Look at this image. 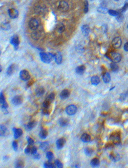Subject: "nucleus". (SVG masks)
I'll return each mask as SVG.
<instances>
[{
  "label": "nucleus",
  "mask_w": 128,
  "mask_h": 168,
  "mask_svg": "<svg viewBox=\"0 0 128 168\" xmlns=\"http://www.w3.org/2000/svg\"><path fill=\"white\" fill-rule=\"evenodd\" d=\"M41 61L45 64H49L54 58V55L50 53L42 52L40 54Z\"/></svg>",
  "instance_id": "f257e3e1"
},
{
  "label": "nucleus",
  "mask_w": 128,
  "mask_h": 168,
  "mask_svg": "<svg viewBox=\"0 0 128 168\" xmlns=\"http://www.w3.org/2000/svg\"><path fill=\"white\" fill-rule=\"evenodd\" d=\"M110 138L112 140L113 144L115 145H119L121 142V134L119 132L112 133L110 136Z\"/></svg>",
  "instance_id": "f03ea898"
},
{
  "label": "nucleus",
  "mask_w": 128,
  "mask_h": 168,
  "mask_svg": "<svg viewBox=\"0 0 128 168\" xmlns=\"http://www.w3.org/2000/svg\"><path fill=\"white\" fill-rule=\"evenodd\" d=\"M109 57L110 60L113 62L117 63L119 62L121 60V56L120 54L117 52H111L110 54Z\"/></svg>",
  "instance_id": "7ed1b4c3"
},
{
  "label": "nucleus",
  "mask_w": 128,
  "mask_h": 168,
  "mask_svg": "<svg viewBox=\"0 0 128 168\" xmlns=\"http://www.w3.org/2000/svg\"><path fill=\"white\" fill-rule=\"evenodd\" d=\"M77 108L75 105H70L67 107L65 109V112L68 115L72 116L76 114Z\"/></svg>",
  "instance_id": "20e7f679"
},
{
  "label": "nucleus",
  "mask_w": 128,
  "mask_h": 168,
  "mask_svg": "<svg viewBox=\"0 0 128 168\" xmlns=\"http://www.w3.org/2000/svg\"><path fill=\"white\" fill-rule=\"evenodd\" d=\"M58 9L59 11L62 12H67L69 9V4L66 1H61L59 3Z\"/></svg>",
  "instance_id": "39448f33"
},
{
  "label": "nucleus",
  "mask_w": 128,
  "mask_h": 168,
  "mask_svg": "<svg viewBox=\"0 0 128 168\" xmlns=\"http://www.w3.org/2000/svg\"><path fill=\"white\" fill-rule=\"evenodd\" d=\"M29 28L32 30H36L38 27L39 23L38 20L35 18H32L29 22Z\"/></svg>",
  "instance_id": "423d86ee"
},
{
  "label": "nucleus",
  "mask_w": 128,
  "mask_h": 168,
  "mask_svg": "<svg viewBox=\"0 0 128 168\" xmlns=\"http://www.w3.org/2000/svg\"><path fill=\"white\" fill-rule=\"evenodd\" d=\"M20 77L23 81H28L30 79L31 76L29 72L26 70H21L20 73Z\"/></svg>",
  "instance_id": "0eeeda50"
},
{
  "label": "nucleus",
  "mask_w": 128,
  "mask_h": 168,
  "mask_svg": "<svg viewBox=\"0 0 128 168\" xmlns=\"http://www.w3.org/2000/svg\"><path fill=\"white\" fill-rule=\"evenodd\" d=\"M23 101V97L20 95H17L14 97L12 99V103L15 106L21 104Z\"/></svg>",
  "instance_id": "6e6552de"
},
{
  "label": "nucleus",
  "mask_w": 128,
  "mask_h": 168,
  "mask_svg": "<svg viewBox=\"0 0 128 168\" xmlns=\"http://www.w3.org/2000/svg\"><path fill=\"white\" fill-rule=\"evenodd\" d=\"M10 43L14 47L16 50L19 48V45L20 44V41L19 37L17 35L12 36L10 40Z\"/></svg>",
  "instance_id": "1a4fd4ad"
},
{
  "label": "nucleus",
  "mask_w": 128,
  "mask_h": 168,
  "mask_svg": "<svg viewBox=\"0 0 128 168\" xmlns=\"http://www.w3.org/2000/svg\"><path fill=\"white\" fill-rule=\"evenodd\" d=\"M122 44L121 39L118 37H115L112 40V44L113 48L115 49H118L120 48Z\"/></svg>",
  "instance_id": "9d476101"
},
{
  "label": "nucleus",
  "mask_w": 128,
  "mask_h": 168,
  "mask_svg": "<svg viewBox=\"0 0 128 168\" xmlns=\"http://www.w3.org/2000/svg\"><path fill=\"white\" fill-rule=\"evenodd\" d=\"M66 143V139L64 138H61L58 139L56 142V147L57 149L58 150L62 149L64 147Z\"/></svg>",
  "instance_id": "9b49d317"
},
{
  "label": "nucleus",
  "mask_w": 128,
  "mask_h": 168,
  "mask_svg": "<svg viewBox=\"0 0 128 168\" xmlns=\"http://www.w3.org/2000/svg\"><path fill=\"white\" fill-rule=\"evenodd\" d=\"M12 130L14 132V137L15 139H18L23 135V131L21 128L14 127L12 128Z\"/></svg>",
  "instance_id": "f8f14e48"
},
{
  "label": "nucleus",
  "mask_w": 128,
  "mask_h": 168,
  "mask_svg": "<svg viewBox=\"0 0 128 168\" xmlns=\"http://www.w3.org/2000/svg\"><path fill=\"white\" fill-rule=\"evenodd\" d=\"M8 14L11 19H16L19 15V12L17 10L14 8H11L8 10Z\"/></svg>",
  "instance_id": "ddd939ff"
},
{
  "label": "nucleus",
  "mask_w": 128,
  "mask_h": 168,
  "mask_svg": "<svg viewBox=\"0 0 128 168\" xmlns=\"http://www.w3.org/2000/svg\"><path fill=\"white\" fill-rule=\"evenodd\" d=\"M70 93L69 90L65 89L61 92L60 94V97L61 99H65L69 98L70 96Z\"/></svg>",
  "instance_id": "4468645a"
},
{
  "label": "nucleus",
  "mask_w": 128,
  "mask_h": 168,
  "mask_svg": "<svg viewBox=\"0 0 128 168\" xmlns=\"http://www.w3.org/2000/svg\"><path fill=\"white\" fill-rule=\"evenodd\" d=\"M90 28L88 25H84L81 27V31L83 35L85 36H87L88 35L90 32Z\"/></svg>",
  "instance_id": "2eb2a0df"
},
{
  "label": "nucleus",
  "mask_w": 128,
  "mask_h": 168,
  "mask_svg": "<svg viewBox=\"0 0 128 168\" xmlns=\"http://www.w3.org/2000/svg\"><path fill=\"white\" fill-rule=\"evenodd\" d=\"M58 122L60 126L61 127H66L69 124V120L67 118H61L59 119Z\"/></svg>",
  "instance_id": "dca6fc26"
},
{
  "label": "nucleus",
  "mask_w": 128,
  "mask_h": 168,
  "mask_svg": "<svg viewBox=\"0 0 128 168\" xmlns=\"http://www.w3.org/2000/svg\"><path fill=\"white\" fill-rule=\"evenodd\" d=\"M45 89L42 86H40L37 88L35 91L36 95L37 97H41L44 95L45 93Z\"/></svg>",
  "instance_id": "f3484780"
},
{
  "label": "nucleus",
  "mask_w": 128,
  "mask_h": 168,
  "mask_svg": "<svg viewBox=\"0 0 128 168\" xmlns=\"http://www.w3.org/2000/svg\"><path fill=\"white\" fill-rule=\"evenodd\" d=\"M14 166L16 168H23L25 166V162L21 159H19L15 162Z\"/></svg>",
  "instance_id": "a211bd4d"
},
{
  "label": "nucleus",
  "mask_w": 128,
  "mask_h": 168,
  "mask_svg": "<svg viewBox=\"0 0 128 168\" xmlns=\"http://www.w3.org/2000/svg\"><path fill=\"white\" fill-rule=\"evenodd\" d=\"M80 139L84 143H87L91 141V137L90 135L85 133L82 135L81 136Z\"/></svg>",
  "instance_id": "6ab92c4d"
},
{
  "label": "nucleus",
  "mask_w": 128,
  "mask_h": 168,
  "mask_svg": "<svg viewBox=\"0 0 128 168\" xmlns=\"http://www.w3.org/2000/svg\"><path fill=\"white\" fill-rule=\"evenodd\" d=\"M86 67L84 65H82L78 66L75 69V72L78 75H81L85 71Z\"/></svg>",
  "instance_id": "aec40b11"
},
{
  "label": "nucleus",
  "mask_w": 128,
  "mask_h": 168,
  "mask_svg": "<svg viewBox=\"0 0 128 168\" xmlns=\"http://www.w3.org/2000/svg\"><path fill=\"white\" fill-rule=\"evenodd\" d=\"M54 59L56 63L57 64H59L62 62V56L61 53L58 52L54 55Z\"/></svg>",
  "instance_id": "412c9836"
},
{
  "label": "nucleus",
  "mask_w": 128,
  "mask_h": 168,
  "mask_svg": "<svg viewBox=\"0 0 128 168\" xmlns=\"http://www.w3.org/2000/svg\"><path fill=\"white\" fill-rule=\"evenodd\" d=\"M41 36V33L39 31L35 30L31 34V37L33 40H38L40 39Z\"/></svg>",
  "instance_id": "4be33fe9"
},
{
  "label": "nucleus",
  "mask_w": 128,
  "mask_h": 168,
  "mask_svg": "<svg viewBox=\"0 0 128 168\" xmlns=\"http://www.w3.org/2000/svg\"><path fill=\"white\" fill-rule=\"evenodd\" d=\"M48 135V132L46 130L43 129L41 130L39 133V136L42 139H45Z\"/></svg>",
  "instance_id": "5701e85b"
},
{
  "label": "nucleus",
  "mask_w": 128,
  "mask_h": 168,
  "mask_svg": "<svg viewBox=\"0 0 128 168\" xmlns=\"http://www.w3.org/2000/svg\"><path fill=\"white\" fill-rule=\"evenodd\" d=\"M8 132V129L3 124L0 125V136H5L6 135Z\"/></svg>",
  "instance_id": "b1692460"
},
{
  "label": "nucleus",
  "mask_w": 128,
  "mask_h": 168,
  "mask_svg": "<svg viewBox=\"0 0 128 168\" xmlns=\"http://www.w3.org/2000/svg\"><path fill=\"white\" fill-rule=\"evenodd\" d=\"M91 84L93 85H97L100 82V79L97 76H93L91 78Z\"/></svg>",
  "instance_id": "393cba45"
},
{
  "label": "nucleus",
  "mask_w": 128,
  "mask_h": 168,
  "mask_svg": "<svg viewBox=\"0 0 128 168\" xmlns=\"http://www.w3.org/2000/svg\"><path fill=\"white\" fill-rule=\"evenodd\" d=\"M110 158L114 162H117L120 159V157L119 155L114 153H112L109 155Z\"/></svg>",
  "instance_id": "a878e982"
},
{
  "label": "nucleus",
  "mask_w": 128,
  "mask_h": 168,
  "mask_svg": "<svg viewBox=\"0 0 128 168\" xmlns=\"http://www.w3.org/2000/svg\"><path fill=\"white\" fill-rule=\"evenodd\" d=\"M16 66L14 64H12L9 66L7 69L6 74L8 76H10L15 71Z\"/></svg>",
  "instance_id": "bb28decb"
},
{
  "label": "nucleus",
  "mask_w": 128,
  "mask_h": 168,
  "mask_svg": "<svg viewBox=\"0 0 128 168\" xmlns=\"http://www.w3.org/2000/svg\"><path fill=\"white\" fill-rule=\"evenodd\" d=\"M103 80L104 82L106 83H107L110 81L111 80L110 74L108 72L104 73L103 77Z\"/></svg>",
  "instance_id": "cd10ccee"
},
{
  "label": "nucleus",
  "mask_w": 128,
  "mask_h": 168,
  "mask_svg": "<svg viewBox=\"0 0 128 168\" xmlns=\"http://www.w3.org/2000/svg\"><path fill=\"white\" fill-rule=\"evenodd\" d=\"M44 9L45 8L43 6H37L35 9V12L36 13L38 14H42L44 13Z\"/></svg>",
  "instance_id": "c85d7f7f"
},
{
  "label": "nucleus",
  "mask_w": 128,
  "mask_h": 168,
  "mask_svg": "<svg viewBox=\"0 0 128 168\" xmlns=\"http://www.w3.org/2000/svg\"><path fill=\"white\" fill-rule=\"evenodd\" d=\"M49 144L48 142H42L40 144V148L43 151H46L48 149Z\"/></svg>",
  "instance_id": "c756f323"
},
{
  "label": "nucleus",
  "mask_w": 128,
  "mask_h": 168,
  "mask_svg": "<svg viewBox=\"0 0 128 168\" xmlns=\"http://www.w3.org/2000/svg\"><path fill=\"white\" fill-rule=\"evenodd\" d=\"M56 29L58 33H63L65 30V25L62 23H59L57 25Z\"/></svg>",
  "instance_id": "7c9ffc66"
},
{
  "label": "nucleus",
  "mask_w": 128,
  "mask_h": 168,
  "mask_svg": "<svg viewBox=\"0 0 128 168\" xmlns=\"http://www.w3.org/2000/svg\"><path fill=\"white\" fill-rule=\"evenodd\" d=\"M90 164L92 167H96L100 165V162L98 159L94 158L91 160Z\"/></svg>",
  "instance_id": "2f4dec72"
},
{
  "label": "nucleus",
  "mask_w": 128,
  "mask_h": 168,
  "mask_svg": "<svg viewBox=\"0 0 128 168\" xmlns=\"http://www.w3.org/2000/svg\"><path fill=\"white\" fill-rule=\"evenodd\" d=\"M36 124H37V122H36L35 121H31V122H29L27 125V128L28 129L30 130H32V129H33V128L35 127Z\"/></svg>",
  "instance_id": "473e14b6"
},
{
  "label": "nucleus",
  "mask_w": 128,
  "mask_h": 168,
  "mask_svg": "<svg viewBox=\"0 0 128 168\" xmlns=\"http://www.w3.org/2000/svg\"><path fill=\"white\" fill-rule=\"evenodd\" d=\"M44 167L46 168H55V165L51 162L50 161L46 162L44 164Z\"/></svg>",
  "instance_id": "72a5a7b5"
},
{
  "label": "nucleus",
  "mask_w": 128,
  "mask_h": 168,
  "mask_svg": "<svg viewBox=\"0 0 128 168\" xmlns=\"http://www.w3.org/2000/svg\"><path fill=\"white\" fill-rule=\"evenodd\" d=\"M111 69L112 70L113 72H116L118 70L119 67L117 64L113 62L110 65Z\"/></svg>",
  "instance_id": "f704fd0d"
},
{
  "label": "nucleus",
  "mask_w": 128,
  "mask_h": 168,
  "mask_svg": "<svg viewBox=\"0 0 128 168\" xmlns=\"http://www.w3.org/2000/svg\"><path fill=\"white\" fill-rule=\"evenodd\" d=\"M93 151L92 149L89 147H86L84 150L85 154L88 156H91L93 153Z\"/></svg>",
  "instance_id": "c9c22d12"
},
{
  "label": "nucleus",
  "mask_w": 128,
  "mask_h": 168,
  "mask_svg": "<svg viewBox=\"0 0 128 168\" xmlns=\"http://www.w3.org/2000/svg\"><path fill=\"white\" fill-rule=\"evenodd\" d=\"M46 157L48 159V161H51L53 159L54 157V154L52 151H48L47 152L46 154Z\"/></svg>",
  "instance_id": "e433bc0d"
},
{
  "label": "nucleus",
  "mask_w": 128,
  "mask_h": 168,
  "mask_svg": "<svg viewBox=\"0 0 128 168\" xmlns=\"http://www.w3.org/2000/svg\"><path fill=\"white\" fill-rule=\"evenodd\" d=\"M0 26H1V28L2 29L5 30V31L9 30L10 28V25L8 23H3L1 24Z\"/></svg>",
  "instance_id": "4c0bfd02"
},
{
  "label": "nucleus",
  "mask_w": 128,
  "mask_h": 168,
  "mask_svg": "<svg viewBox=\"0 0 128 168\" xmlns=\"http://www.w3.org/2000/svg\"><path fill=\"white\" fill-rule=\"evenodd\" d=\"M55 97V95L54 93H52L49 94V95L48 96L46 99H48V100L50 101L52 103V102H53L54 100Z\"/></svg>",
  "instance_id": "58836bf2"
},
{
  "label": "nucleus",
  "mask_w": 128,
  "mask_h": 168,
  "mask_svg": "<svg viewBox=\"0 0 128 168\" xmlns=\"http://www.w3.org/2000/svg\"><path fill=\"white\" fill-rule=\"evenodd\" d=\"M97 11L99 12H100L101 13L106 14L108 12L107 9L105 7H98L97 8Z\"/></svg>",
  "instance_id": "ea45409f"
},
{
  "label": "nucleus",
  "mask_w": 128,
  "mask_h": 168,
  "mask_svg": "<svg viewBox=\"0 0 128 168\" xmlns=\"http://www.w3.org/2000/svg\"><path fill=\"white\" fill-rule=\"evenodd\" d=\"M54 164L58 168H62L63 167V164L59 159H56L54 161Z\"/></svg>",
  "instance_id": "a19ab883"
},
{
  "label": "nucleus",
  "mask_w": 128,
  "mask_h": 168,
  "mask_svg": "<svg viewBox=\"0 0 128 168\" xmlns=\"http://www.w3.org/2000/svg\"><path fill=\"white\" fill-rule=\"evenodd\" d=\"M128 97V91H127L125 93H122L120 95V97L119 98V100L120 101H123L125 100L127 97Z\"/></svg>",
  "instance_id": "79ce46f5"
},
{
  "label": "nucleus",
  "mask_w": 128,
  "mask_h": 168,
  "mask_svg": "<svg viewBox=\"0 0 128 168\" xmlns=\"http://www.w3.org/2000/svg\"><path fill=\"white\" fill-rule=\"evenodd\" d=\"M51 113V110H50L48 108H44V109H43L42 113L43 114L47 116H48L50 115Z\"/></svg>",
  "instance_id": "37998d69"
},
{
  "label": "nucleus",
  "mask_w": 128,
  "mask_h": 168,
  "mask_svg": "<svg viewBox=\"0 0 128 168\" xmlns=\"http://www.w3.org/2000/svg\"><path fill=\"white\" fill-rule=\"evenodd\" d=\"M119 12V14L117 16V20L118 22H121L124 19V16H123L122 11Z\"/></svg>",
  "instance_id": "c03bdc74"
},
{
  "label": "nucleus",
  "mask_w": 128,
  "mask_h": 168,
  "mask_svg": "<svg viewBox=\"0 0 128 168\" xmlns=\"http://www.w3.org/2000/svg\"><path fill=\"white\" fill-rule=\"evenodd\" d=\"M110 15L113 16H117L118 15L119 12L113 10H109L108 12Z\"/></svg>",
  "instance_id": "a18cd8bd"
},
{
  "label": "nucleus",
  "mask_w": 128,
  "mask_h": 168,
  "mask_svg": "<svg viewBox=\"0 0 128 168\" xmlns=\"http://www.w3.org/2000/svg\"><path fill=\"white\" fill-rule=\"evenodd\" d=\"M27 139L28 145H32L34 144L35 143L34 140H33L32 138L30 137L29 136H27Z\"/></svg>",
  "instance_id": "49530a36"
},
{
  "label": "nucleus",
  "mask_w": 128,
  "mask_h": 168,
  "mask_svg": "<svg viewBox=\"0 0 128 168\" xmlns=\"http://www.w3.org/2000/svg\"><path fill=\"white\" fill-rule=\"evenodd\" d=\"M51 103L50 101L48 100V99H46L43 102V106L44 108H48L50 106Z\"/></svg>",
  "instance_id": "de8ad7c7"
},
{
  "label": "nucleus",
  "mask_w": 128,
  "mask_h": 168,
  "mask_svg": "<svg viewBox=\"0 0 128 168\" xmlns=\"http://www.w3.org/2000/svg\"><path fill=\"white\" fill-rule=\"evenodd\" d=\"M5 101V98L4 93L1 92L0 93V103L1 104H2Z\"/></svg>",
  "instance_id": "09e8293b"
},
{
  "label": "nucleus",
  "mask_w": 128,
  "mask_h": 168,
  "mask_svg": "<svg viewBox=\"0 0 128 168\" xmlns=\"http://www.w3.org/2000/svg\"><path fill=\"white\" fill-rule=\"evenodd\" d=\"M12 148L15 151H17L18 149V143L16 141H14L12 142Z\"/></svg>",
  "instance_id": "8fccbe9b"
},
{
  "label": "nucleus",
  "mask_w": 128,
  "mask_h": 168,
  "mask_svg": "<svg viewBox=\"0 0 128 168\" xmlns=\"http://www.w3.org/2000/svg\"><path fill=\"white\" fill-rule=\"evenodd\" d=\"M84 12L85 13H86L88 12V2L87 0H85L84 2Z\"/></svg>",
  "instance_id": "3c124183"
},
{
  "label": "nucleus",
  "mask_w": 128,
  "mask_h": 168,
  "mask_svg": "<svg viewBox=\"0 0 128 168\" xmlns=\"http://www.w3.org/2000/svg\"><path fill=\"white\" fill-rule=\"evenodd\" d=\"M31 148L30 147V145H28L25 149L24 151L25 154H29L31 153Z\"/></svg>",
  "instance_id": "603ef678"
},
{
  "label": "nucleus",
  "mask_w": 128,
  "mask_h": 168,
  "mask_svg": "<svg viewBox=\"0 0 128 168\" xmlns=\"http://www.w3.org/2000/svg\"><path fill=\"white\" fill-rule=\"evenodd\" d=\"M128 9V2L125 3L124 5V6L123 7V8L121 9V11L122 12H125Z\"/></svg>",
  "instance_id": "864d4df0"
},
{
  "label": "nucleus",
  "mask_w": 128,
  "mask_h": 168,
  "mask_svg": "<svg viewBox=\"0 0 128 168\" xmlns=\"http://www.w3.org/2000/svg\"><path fill=\"white\" fill-rule=\"evenodd\" d=\"M33 158L37 160H40L41 158V155L38 153H36L35 154L33 155Z\"/></svg>",
  "instance_id": "5fc2aeb1"
},
{
  "label": "nucleus",
  "mask_w": 128,
  "mask_h": 168,
  "mask_svg": "<svg viewBox=\"0 0 128 168\" xmlns=\"http://www.w3.org/2000/svg\"><path fill=\"white\" fill-rule=\"evenodd\" d=\"M2 108L3 109H7L9 107V105L6 101L2 104Z\"/></svg>",
  "instance_id": "6e6d98bb"
},
{
  "label": "nucleus",
  "mask_w": 128,
  "mask_h": 168,
  "mask_svg": "<svg viewBox=\"0 0 128 168\" xmlns=\"http://www.w3.org/2000/svg\"><path fill=\"white\" fill-rule=\"evenodd\" d=\"M37 148L35 146H34L31 148V153L32 155L34 154L37 153Z\"/></svg>",
  "instance_id": "4d7b16f0"
},
{
  "label": "nucleus",
  "mask_w": 128,
  "mask_h": 168,
  "mask_svg": "<svg viewBox=\"0 0 128 168\" xmlns=\"http://www.w3.org/2000/svg\"><path fill=\"white\" fill-rule=\"evenodd\" d=\"M124 49L125 51H128V42L126 43L124 45Z\"/></svg>",
  "instance_id": "13d9d810"
},
{
  "label": "nucleus",
  "mask_w": 128,
  "mask_h": 168,
  "mask_svg": "<svg viewBox=\"0 0 128 168\" xmlns=\"http://www.w3.org/2000/svg\"><path fill=\"white\" fill-rule=\"evenodd\" d=\"M113 144L111 143H107L106 145V148H110L113 147Z\"/></svg>",
  "instance_id": "bf43d9fd"
},
{
  "label": "nucleus",
  "mask_w": 128,
  "mask_h": 168,
  "mask_svg": "<svg viewBox=\"0 0 128 168\" xmlns=\"http://www.w3.org/2000/svg\"><path fill=\"white\" fill-rule=\"evenodd\" d=\"M73 166L75 167V168H78V167H79V165L78 163H75V164L73 165Z\"/></svg>",
  "instance_id": "052dcab7"
},
{
  "label": "nucleus",
  "mask_w": 128,
  "mask_h": 168,
  "mask_svg": "<svg viewBox=\"0 0 128 168\" xmlns=\"http://www.w3.org/2000/svg\"><path fill=\"white\" fill-rule=\"evenodd\" d=\"M9 158V157L8 156H4L3 157V159L4 160H7Z\"/></svg>",
  "instance_id": "680f3d73"
},
{
  "label": "nucleus",
  "mask_w": 128,
  "mask_h": 168,
  "mask_svg": "<svg viewBox=\"0 0 128 168\" xmlns=\"http://www.w3.org/2000/svg\"><path fill=\"white\" fill-rule=\"evenodd\" d=\"M2 66H0V72H1V71H2Z\"/></svg>",
  "instance_id": "e2e57ef3"
},
{
  "label": "nucleus",
  "mask_w": 128,
  "mask_h": 168,
  "mask_svg": "<svg viewBox=\"0 0 128 168\" xmlns=\"http://www.w3.org/2000/svg\"><path fill=\"white\" fill-rule=\"evenodd\" d=\"M115 87H113V88H111V89H110V91H111V90H112V89H114V88H115Z\"/></svg>",
  "instance_id": "0e129e2a"
},
{
  "label": "nucleus",
  "mask_w": 128,
  "mask_h": 168,
  "mask_svg": "<svg viewBox=\"0 0 128 168\" xmlns=\"http://www.w3.org/2000/svg\"><path fill=\"white\" fill-rule=\"evenodd\" d=\"M115 0V1H119V0Z\"/></svg>",
  "instance_id": "69168bd1"
},
{
  "label": "nucleus",
  "mask_w": 128,
  "mask_h": 168,
  "mask_svg": "<svg viewBox=\"0 0 128 168\" xmlns=\"http://www.w3.org/2000/svg\"><path fill=\"white\" fill-rule=\"evenodd\" d=\"M127 28H128V25H127Z\"/></svg>",
  "instance_id": "338daca9"
},
{
  "label": "nucleus",
  "mask_w": 128,
  "mask_h": 168,
  "mask_svg": "<svg viewBox=\"0 0 128 168\" xmlns=\"http://www.w3.org/2000/svg\"></svg>",
  "instance_id": "774afa93"
}]
</instances>
